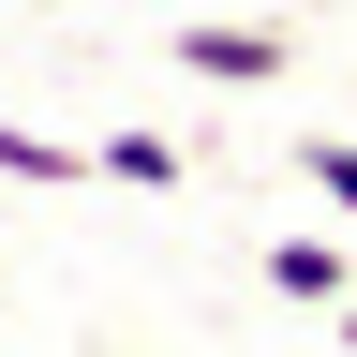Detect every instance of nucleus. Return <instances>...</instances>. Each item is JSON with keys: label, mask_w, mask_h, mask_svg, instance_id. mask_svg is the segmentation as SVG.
I'll use <instances>...</instances> for the list:
<instances>
[{"label": "nucleus", "mask_w": 357, "mask_h": 357, "mask_svg": "<svg viewBox=\"0 0 357 357\" xmlns=\"http://www.w3.org/2000/svg\"><path fill=\"white\" fill-rule=\"evenodd\" d=\"M164 60L194 89H268V75H298V15H178Z\"/></svg>", "instance_id": "obj_1"}, {"label": "nucleus", "mask_w": 357, "mask_h": 357, "mask_svg": "<svg viewBox=\"0 0 357 357\" xmlns=\"http://www.w3.org/2000/svg\"><path fill=\"white\" fill-rule=\"evenodd\" d=\"M89 178H119V194H178V178H194V149H178L164 119H134V134H105V149H89Z\"/></svg>", "instance_id": "obj_2"}, {"label": "nucleus", "mask_w": 357, "mask_h": 357, "mask_svg": "<svg viewBox=\"0 0 357 357\" xmlns=\"http://www.w3.org/2000/svg\"><path fill=\"white\" fill-rule=\"evenodd\" d=\"M253 283L283 298V312H328V298L357 283V268H342V238H268V268H253Z\"/></svg>", "instance_id": "obj_3"}, {"label": "nucleus", "mask_w": 357, "mask_h": 357, "mask_svg": "<svg viewBox=\"0 0 357 357\" xmlns=\"http://www.w3.org/2000/svg\"><path fill=\"white\" fill-rule=\"evenodd\" d=\"M0 178H15V194H60V178H89V149H60V134H30V119H0Z\"/></svg>", "instance_id": "obj_4"}, {"label": "nucleus", "mask_w": 357, "mask_h": 357, "mask_svg": "<svg viewBox=\"0 0 357 357\" xmlns=\"http://www.w3.org/2000/svg\"><path fill=\"white\" fill-rule=\"evenodd\" d=\"M298 194L328 223H357V134H298Z\"/></svg>", "instance_id": "obj_5"}, {"label": "nucleus", "mask_w": 357, "mask_h": 357, "mask_svg": "<svg viewBox=\"0 0 357 357\" xmlns=\"http://www.w3.org/2000/svg\"><path fill=\"white\" fill-rule=\"evenodd\" d=\"M328 328H342V357H357V298H328Z\"/></svg>", "instance_id": "obj_6"}, {"label": "nucleus", "mask_w": 357, "mask_h": 357, "mask_svg": "<svg viewBox=\"0 0 357 357\" xmlns=\"http://www.w3.org/2000/svg\"><path fill=\"white\" fill-rule=\"evenodd\" d=\"M30 15H60V0H30Z\"/></svg>", "instance_id": "obj_7"}, {"label": "nucleus", "mask_w": 357, "mask_h": 357, "mask_svg": "<svg viewBox=\"0 0 357 357\" xmlns=\"http://www.w3.org/2000/svg\"><path fill=\"white\" fill-rule=\"evenodd\" d=\"M0 283H15V253H0Z\"/></svg>", "instance_id": "obj_8"}]
</instances>
